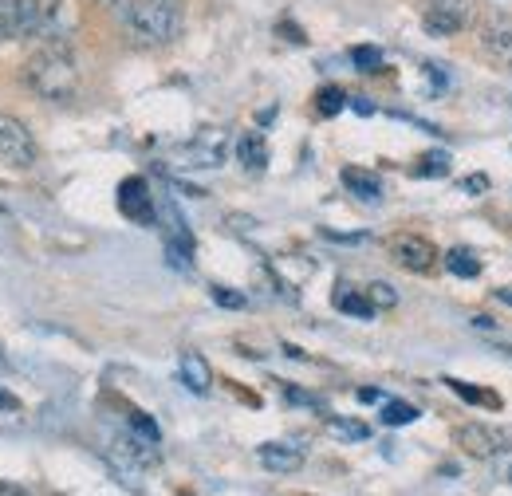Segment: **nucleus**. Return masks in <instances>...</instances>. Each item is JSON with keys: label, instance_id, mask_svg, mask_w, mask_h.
Returning a JSON list of instances; mask_svg holds the SVG:
<instances>
[{"label": "nucleus", "instance_id": "f257e3e1", "mask_svg": "<svg viewBox=\"0 0 512 496\" xmlns=\"http://www.w3.org/2000/svg\"><path fill=\"white\" fill-rule=\"evenodd\" d=\"M24 83H28L40 99H52V103L75 99L79 71H75V56H71V44H67L64 36L48 40L32 60L24 63Z\"/></svg>", "mask_w": 512, "mask_h": 496}, {"label": "nucleus", "instance_id": "f03ea898", "mask_svg": "<svg viewBox=\"0 0 512 496\" xmlns=\"http://www.w3.org/2000/svg\"><path fill=\"white\" fill-rule=\"evenodd\" d=\"M127 32L138 44H150V48L170 44L182 32V8H178V0H130Z\"/></svg>", "mask_w": 512, "mask_h": 496}, {"label": "nucleus", "instance_id": "7ed1b4c3", "mask_svg": "<svg viewBox=\"0 0 512 496\" xmlns=\"http://www.w3.org/2000/svg\"><path fill=\"white\" fill-rule=\"evenodd\" d=\"M40 0H0V40H24L40 32Z\"/></svg>", "mask_w": 512, "mask_h": 496}, {"label": "nucleus", "instance_id": "20e7f679", "mask_svg": "<svg viewBox=\"0 0 512 496\" xmlns=\"http://www.w3.org/2000/svg\"><path fill=\"white\" fill-rule=\"evenodd\" d=\"M0 158L8 166H20V170H28L36 162V138H32V130L20 123V119H12V115H0Z\"/></svg>", "mask_w": 512, "mask_h": 496}, {"label": "nucleus", "instance_id": "39448f33", "mask_svg": "<svg viewBox=\"0 0 512 496\" xmlns=\"http://www.w3.org/2000/svg\"><path fill=\"white\" fill-rule=\"evenodd\" d=\"M473 16V4L469 0H426V12H422V24L430 36H457Z\"/></svg>", "mask_w": 512, "mask_h": 496}, {"label": "nucleus", "instance_id": "423d86ee", "mask_svg": "<svg viewBox=\"0 0 512 496\" xmlns=\"http://www.w3.org/2000/svg\"><path fill=\"white\" fill-rule=\"evenodd\" d=\"M390 256H394V264H402L406 272H430V268L438 264V248L430 245L426 237H418V233H398V237L390 241Z\"/></svg>", "mask_w": 512, "mask_h": 496}, {"label": "nucleus", "instance_id": "0eeeda50", "mask_svg": "<svg viewBox=\"0 0 512 496\" xmlns=\"http://www.w3.org/2000/svg\"><path fill=\"white\" fill-rule=\"evenodd\" d=\"M119 213L134 221V225H154L158 213H154V197H150V186L142 178H127L119 186Z\"/></svg>", "mask_w": 512, "mask_h": 496}, {"label": "nucleus", "instance_id": "6e6552de", "mask_svg": "<svg viewBox=\"0 0 512 496\" xmlns=\"http://www.w3.org/2000/svg\"><path fill=\"white\" fill-rule=\"evenodd\" d=\"M256 461L268 469V473H300L304 469V449L292 445V441H264L256 449Z\"/></svg>", "mask_w": 512, "mask_h": 496}, {"label": "nucleus", "instance_id": "1a4fd4ad", "mask_svg": "<svg viewBox=\"0 0 512 496\" xmlns=\"http://www.w3.org/2000/svg\"><path fill=\"white\" fill-rule=\"evenodd\" d=\"M453 441L469 453V457H481V461H489V457H497L505 445H501V437L493 434L489 426H481V422H469V426H457L453 430Z\"/></svg>", "mask_w": 512, "mask_h": 496}, {"label": "nucleus", "instance_id": "9d476101", "mask_svg": "<svg viewBox=\"0 0 512 496\" xmlns=\"http://www.w3.org/2000/svg\"><path fill=\"white\" fill-rule=\"evenodd\" d=\"M481 44L493 60L512 63V16H489L481 28Z\"/></svg>", "mask_w": 512, "mask_h": 496}, {"label": "nucleus", "instance_id": "9b49d317", "mask_svg": "<svg viewBox=\"0 0 512 496\" xmlns=\"http://www.w3.org/2000/svg\"><path fill=\"white\" fill-rule=\"evenodd\" d=\"M182 158H190L186 166H221L225 162V134L221 130H205L201 138H193L182 150Z\"/></svg>", "mask_w": 512, "mask_h": 496}, {"label": "nucleus", "instance_id": "f8f14e48", "mask_svg": "<svg viewBox=\"0 0 512 496\" xmlns=\"http://www.w3.org/2000/svg\"><path fill=\"white\" fill-rule=\"evenodd\" d=\"M178 371H182V382H186V390H193V394H209V386H213V371H209L205 355H197V351H186Z\"/></svg>", "mask_w": 512, "mask_h": 496}, {"label": "nucleus", "instance_id": "ddd939ff", "mask_svg": "<svg viewBox=\"0 0 512 496\" xmlns=\"http://www.w3.org/2000/svg\"><path fill=\"white\" fill-rule=\"evenodd\" d=\"M237 158H241V166H245L249 174H260V170L268 166V142H264V134H256V130L241 134V138H237Z\"/></svg>", "mask_w": 512, "mask_h": 496}, {"label": "nucleus", "instance_id": "4468645a", "mask_svg": "<svg viewBox=\"0 0 512 496\" xmlns=\"http://www.w3.org/2000/svg\"><path fill=\"white\" fill-rule=\"evenodd\" d=\"M343 186L351 189L359 201H379L383 197V182L371 174V170H359V166H343Z\"/></svg>", "mask_w": 512, "mask_h": 496}, {"label": "nucleus", "instance_id": "2eb2a0df", "mask_svg": "<svg viewBox=\"0 0 512 496\" xmlns=\"http://www.w3.org/2000/svg\"><path fill=\"white\" fill-rule=\"evenodd\" d=\"M331 304L343 311V315H355V319H375L371 300H367L359 288H351V284H339V288H335V296H331Z\"/></svg>", "mask_w": 512, "mask_h": 496}, {"label": "nucleus", "instance_id": "dca6fc26", "mask_svg": "<svg viewBox=\"0 0 512 496\" xmlns=\"http://www.w3.org/2000/svg\"><path fill=\"white\" fill-rule=\"evenodd\" d=\"M446 268L453 276H461V280H473V276H481V260H477V252H469V248H449L446 252Z\"/></svg>", "mask_w": 512, "mask_h": 496}, {"label": "nucleus", "instance_id": "f3484780", "mask_svg": "<svg viewBox=\"0 0 512 496\" xmlns=\"http://www.w3.org/2000/svg\"><path fill=\"white\" fill-rule=\"evenodd\" d=\"M446 386L457 394V398H465V402H477V406H501V398H497V394L477 390V386H469V382H461V378H446Z\"/></svg>", "mask_w": 512, "mask_h": 496}, {"label": "nucleus", "instance_id": "a211bd4d", "mask_svg": "<svg viewBox=\"0 0 512 496\" xmlns=\"http://www.w3.org/2000/svg\"><path fill=\"white\" fill-rule=\"evenodd\" d=\"M347 107V91L343 87H320V95H316V111H320L323 119H331V115H339Z\"/></svg>", "mask_w": 512, "mask_h": 496}, {"label": "nucleus", "instance_id": "6ab92c4d", "mask_svg": "<svg viewBox=\"0 0 512 496\" xmlns=\"http://www.w3.org/2000/svg\"><path fill=\"white\" fill-rule=\"evenodd\" d=\"M449 170H453V162H449L446 150H430L414 174H418V178H449Z\"/></svg>", "mask_w": 512, "mask_h": 496}, {"label": "nucleus", "instance_id": "aec40b11", "mask_svg": "<svg viewBox=\"0 0 512 496\" xmlns=\"http://www.w3.org/2000/svg\"><path fill=\"white\" fill-rule=\"evenodd\" d=\"M327 434L343 437V441H367L371 430L363 422H351V418H327Z\"/></svg>", "mask_w": 512, "mask_h": 496}, {"label": "nucleus", "instance_id": "412c9836", "mask_svg": "<svg viewBox=\"0 0 512 496\" xmlns=\"http://www.w3.org/2000/svg\"><path fill=\"white\" fill-rule=\"evenodd\" d=\"M383 422L386 426H410V422H418V406H410V402H386L383 406Z\"/></svg>", "mask_w": 512, "mask_h": 496}, {"label": "nucleus", "instance_id": "4be33fe9", "mask_svg": "<svg viewBox=\"0 0 512 496\" xmlns=\"http://www.w3.org/2000/svg\"><path fill=\"white\" fill-rule=\"evenodd\" d=\"M130 434L138 437V441H146V445H158V441H162L158 422H154V418H146V414H130Z\"/></svg>", "mask_w": 512, "mask_h": 496}, {"label": "nucleus", "instance_id": "5701e85b", "mask_svg": "<svg viewBox=\"0 0 512 496\" xmlns=\"http://www.w3.org/2000/svg\"><path fill=\"white\" fill-rule=\"evenodd\" d=\"M363 296L371 300V308H375V311H386V308H394V304H398V292H394L386 280H375V284H371Z\"/></svg>", "mask_w": 512, "mask_h": 496}, {"label": "nucleus", "instance_id": "b1692460", "mask_svg": "<svg viewBox=\"0 0 512 496\" xmlns=\"http://www.w3.org/2000/svg\"><path fill=\"white\" fill-rule=\"evenodd\" d=\"M351 60H355L359 71H379V67H383V52H379V48H371V44H363V48H355V52H351Z\"/></svg>", "mask_w": 512, "mask_h": 496}, {"label": "nucleus", "instance_id": "393cba45", "mask_svg": "<svg viewBox=\"0 0 512 496\" xmlns=\"http://www.w3.org/2000/svg\"><path fill=\"white\" fill-rule=\"evenodd\" d=\"M284 398H288L292 406H308V410H323V398H316V394H308V390H296V386H284Z\"/></svg>", "mask_w": 512, "mask_h": 496}, {"label": "nucleus", "instance_id": "a878e982", "mask_svg": "<svg viewBox=\"0 0 512 496\" xmlns=\"http://www.w3.org/2000/svg\"><path fill=\"white\" fill-rule=\"evenodd\" d=\"M209 296H213V304H221V308H245V296H241V292H233V288H213V292H209Z\"/></svg>", "mask_w": 512, "mask_h": 496}, {"label": "nucleus", "instance_id": "bb28decb", "mask_svg": "<svg viewBox=\"0 0 512 496\" xmlns=\"http://www.w3.org/2000/svg\"><path fill=\"white\" fill-rule=\"evenodd\" d=\"M489 189V178L485 174H469L465 182H461V193H469V197H481Z\"/></svg>", "mask_w": 512, "mask_h": 496}, {"label": "nucleus", "instance_id": "cd10ccee", "mask_svg": "<svg viewBox=\"0 0 512 496\" xmlns=\"http://www.w3.org/2000/svg\"><path fill=\"white\" fill-rule=\"evenodd\" d=\"M355 398H359V402H383V390H375V386H363V390H355Z\"/></svg>", "mask_w": 512, "mask_h": 496}, {"label": "nucleus", "instance_id": "c85d7f7f", "mask_svg": "<svg viewBox=\"0 0 512 496\" xmlns=\"http://www.w3.org/2000/svg\"><path fill=\"white\" fill-rule=\"evenodd\" d=\"M20 402H16V394H8V390H0V410H16Z\"/></svg>", "mask_w": 512, "mask_h": 496}, {"label": "nucleus", "instance_id": "c756f323", "mask_svg": "<svg viewBox=\"0 0 512 496\" xmlns=\"http://www.w3.org/2000/svg\"><path fill=\"white\" fill-rule=\"evenodd\" d=\"M0 496H28L20 485H8V481H0Z\"/></svg>", "mask_w": 512, "mask_h": 496}, {"label": "nucleus", "instance_id": "7c9ffc66", "mask_svg": "<svg viewBox=\"0 0 512 496\" xmlns=\"http://www.w3.org/2000/svg\"><path fill=\"white\" fill-rule=\"evenodd\" d=\"M473 327H481V331H497V327L489 323V315H473Z\"/></svg>", "mask_w": 512, "mask_h": 496}, {"label": "nucleus", "instance_id": "2f4dec72", "mask_svg": "<svg viewBox=\"0 0 512 496\" xmlns=\"http://www.w3.org/2000/svg\"><path fill=\"white\" fill-rule=\"evenodd\" d=\"M351 107H355V111H359V115H371V111H375V107H371V103H367V99H355V103H351Z\"/></svg>", "mask_w": 512, "mask_h": 496}, {"label": "nucleus", "instance_id": "473e14b6", "mask_svg": "<svg viewBox=\"0 0 512 496\" xmlns=\"http://www.w3.org/2000/svg\"><path fill=\"white\" fill-rule=\"evenodd\" d=\"M497 300H501V304H509V308H512V288H501V292H497Z\"/></svg>", "mask_w": 512, "mask_h": 496}, {"label": "nucleus", "instance_id": "72a5a7b5", "mask_svg": "<svg viewBox=\"0 0 512 496\" xmlns=\"http://www.w3.org/2000/svg\"><path fill=\"white\" fill-rule=\"evenodd\" d=\"M99 4H119V0H99Z\"/></svg>", "mask_w": 512, "mask_h": 496}, {"label": "nucleus", "instance_id": "f704fd0d", "mask_svg": "<svg viewBox=\"0 0 512 496\" xmlns=\"http://www.w3.org/2000/svg\"><path fill=\"white\" fill-rule=\"evenodd\" d=\"M509 481H512V473H509Z\"/></svg>", "mask_w": 512, "mask_h": 496}]
</instances>
